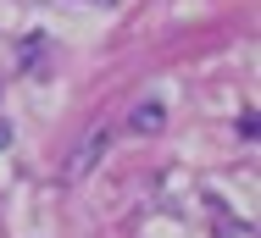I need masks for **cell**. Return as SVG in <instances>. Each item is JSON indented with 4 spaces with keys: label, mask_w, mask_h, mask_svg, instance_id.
<instances>
[{
    "label": "cell",
    "mask_w": 261,
    "mask_h": 238,
    "mask_svg": "<svg viewBox=\"0 0 261 238\" xmlns=\"http://www.w3.org/2000/svg\"><path fill=\"white\" fill-rule=\"evenodd\" d=\"M111 150V128H89V139L72 150V161H67V177L78 183V177H89L95 166H100V155Z\"/></svg>",
    "instance_id": "cell-1"
},
{
    "label": "cell",
    "mask_w": 261,
    "mask_h": 238,
    "mask_svg": "<svg viewBox=\"0 0 261 238\" xmlns=\"http://www.w3.org/2000/svg\"><path fill=\"white\" fill-rule=\"evenodd\" d=\"M6 144H11V128H6V122H0V150H6Z\"/></svg>",
    "instance_id": "cell-3"
},
{
    "label": "cell",
    "mask_w": 261,
    "mask_h": 238,
    "mask_svg": "<svg viewBox=\"0 0 261 238\" xmlns=\"http://www.w3.org/2000/svg\"><path fill=\"white\" fill-rule=\"evenodd\" d=\"M161 128H167V105H161V100H139V105L128 111V133L145 139V133H161Z\"/></svg>",
    "instance_id": "cell-2"
}]
</instances>
